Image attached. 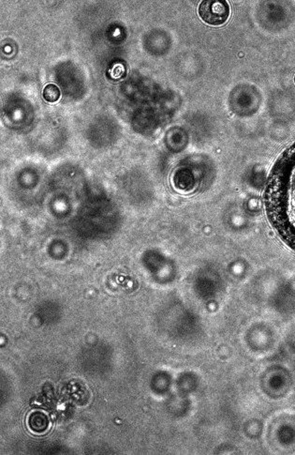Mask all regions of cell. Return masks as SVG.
Here are the masks:
<instances>
[{
	"label": "cell",
	"instance_id": "6da1fadb",
	"mask_svg": "<svg viewBox=\"0 0 295 455\" xmlns=\"http://www.w3.org/2000/svg\"><path fill=\"white\" fill-rule=\"evenodd\" d=\"M265 210L278 236L295 250V143L273 167L267 182Z\"/></svg>",
	"mask_w": 295,
	"mask_h": 455
},
{
	"label": "cell",
	"instance_id": "7a4b0ae2",
	"mask_svg": "<svg viewBox=\"0 0 295 455\" xmlns=\"http://www.w3.org/2000/svg\"><path fill=\"white\" fill-rule=\"evenodd\" d=\"M199 15L203 22L210 26H220L230 17V6L222 0H205L199 6Z\"/></svg>",
	"mask_w": 295,
	"mask_h": 455
},
{
	"label": "cell",
	"instance_id": "3957f363",
	"mask_svg": "<svg viewBox=\"0 0 295 455\" xmlns=\"http://www.w3.org/2000/svg\"><path fill=\"white\" fill-rule=\"evenodd\" d=\"M49 420L46 415L41 411H34L28 418V426L34 433L45 432L48 428Z\"/></svg>",
	"mask_w": 295,
	"mask_h": 455
},
{
	"label": "cell",
	"instance_id": "277c9868",
	"mask_svg": "<svg viewBox=\"0 0 295 455\" xmlns=\"http://www.w3.org/2000/svg\"><path fill=\"white\" fill-rule=\"evenodd\" d=\"M60 89L58 86L50 84L43 89V98L49 103H56L60 98Z\"/></svg>",
	"mask_w": 295,
	"mask_h": 455
}]
</instances>
